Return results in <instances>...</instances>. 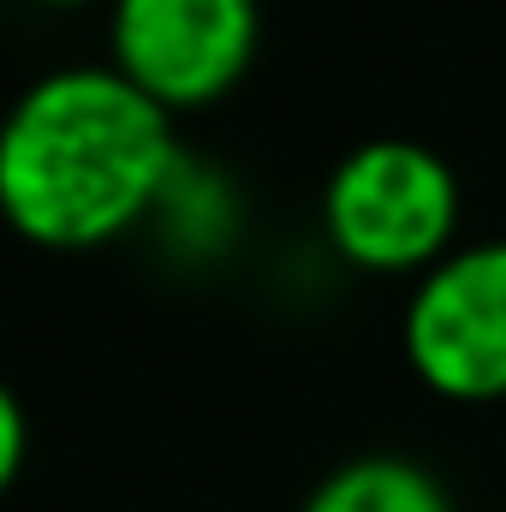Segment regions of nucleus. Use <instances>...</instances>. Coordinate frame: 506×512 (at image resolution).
<instances>
[{"instance_id":"nucleus-2","label":"nucleus","mask_w":506,"mask_h":512,"mask_svg":"<svg viewBox=\"0 0 506 512\" xmlns=\"http://www.w3.org/2000/svg\"><path fill=\"white\" fill-rule=\"evenodd\" d=\"M459 173L417 137H370L346 149L322 185V239L358 274L423 280L459 251Z\"/></svg>"},{"instance_id":"nucleus-3","label":"nucleus","mask_w":506,"mask_h":512,"mask_svg":"<svg viewBox=\"0 0 506 512\" xmlns=\"http://www.w3.org/2000/svg\"><path fill=\"white\" fill-rule=\"evenodd\" d=\"M399 358L447 405L506 399V239H471L411 280Z\"/></svg>"},{"instance_id":"nucleus-4","label":"nucleus","mask_w":506,"mask_h":512,"mask_svg":"<svg viewBox=\"0 0 506 512\" xmlns=\"http://www.w3.org/2000/svg\"><path fill=\"white\" fill-rule=\"evenodd\" d=\"M256 42V0H108V66L173 120L233 96Z\"/></svg>"},{"instance_id":"nucleus-6","label":"nucleus","mask_w":506,"mask_h":512,"mask_svg":"<svg viewBox=\"0 0 506 512\" xmlns=\"http://www.w3.org/2000/svg\"><path fill=\"white\" fill-rule=\"evenodd\" d=\"M155 215L167 221V233H173L185 251H215V245L233 233V197H227V185H221L215 173L191 167V155H185V167L173 173V185H167V197H161Z\"/></svg>"},{"instance_id":"nucleus-5","label":"nucleus","mask_w":506,"mask_h":512,"mask_svg":"<svg viewBox=\"0 0 506 512\" xmlns=\"http://www.w3.org/2000/svg\"><path fill=\"white\" fill-rule=\"evenodd\" d=\"M298 512H453L447 483L405 453H358L334 465Z\"/></svg>"},{"instance_id":"nucleus-9","label":"nucleus","mask_w":506,"mask_h":512,"mask_svg":"<svg viewBox=\"0 0 506 512\" xmlns=\"http://www.w3.org/2000/svg\"><path fill=\"white\" fill-rule=\"evenodd\" d=\"M495 512H506V507H495Z\"/></svg>"},{"instance_id":"nucleus-7","label":"nucleus","mask_w":506,"mask_h":512,"mask_svg":"<svg viewBox=\"0 0 506 512\" xmlns=\"http://www.w3.org/2000/svg\"><path fill=\"white\" fill-rule=\"evenodd\" d=\"M24 453H30L24 399H18V393H0V483H6V489L24 477Z\"/></svg>"},{"instance_id":"nucleus-1","label":"nucleus","mask_w":506,"mask_h":512,"mask_svg":"<svg viewBox=\"0 0 506 512\" xmlns=\"http://www.w3.org/2000/svg\"><path fill=\"white\" fill-rule=\"evenodd\" d=\"M185 167L173 114L108 60L42 72L0 131V209L24 245L84 256L155 221Z\"/></svg>"},{"instance_id":"nucleus-8","label":"nucleus","mask_w":506,"mask_h":512,"mask_svg":"<svg viewBox=\"0 0 506 512\" xmlns=\"http://www.w3.org/2000/svg\"><path fill=\"white\" fill-rule=\"evenodd\" d=\"M36 6H90V0H36Z\"/></svg>"}]
</instances>
